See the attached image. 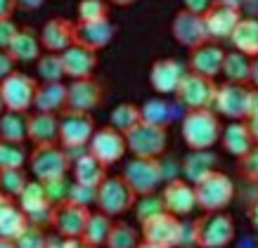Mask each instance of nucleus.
I'll use <instances>...</instances> for the list:
<instances>
[{
  "instance_id": "1",
  "label": "nucleus",
  "mask_w": 258,
  "mask_h": 248,
  "mask_svg": "<svg viewBox=\"0 0 258 248\" xmlns=\"http://www.w3.org/2000/svg\"><path fill=\"white\" fill-rule=\"evenodd\" d=\"M220 130H223V123L213 109L185 111V116L180 121V135L189 151L213 149L220 140Z\"/></svg>"
},
{
  "instance_id": "2",
  "label": "nucleus",
  "mask_w": 258,
  "mask_h": 248,
  "mask_svg": "<svg viewBox=\"0 0 258 248\" xmlns=\"http://www.w3.org/2000/svg\"><path fill=\"white\" fill-rule=\"evenodd\" d=\"M195 248H227L237 236V227L232 215L225 210L220 213H204L192 220Z\"/></svg>"
},
{
  "instance_id": "3",
  "label": "nucleus",
  "mask_w": 258,
  "mask_h": 248,
  "mask_svg": "<svg viewBox=\"0 0 258 248\" xmlns=\"http://www.w3.org/2000/svg\"><path fill=\"white\" fill-rule=\"evenodd\" d=\"M195 187V199L197 208H202L204 213H220L225 210L230 203L235 201L237 187L232 178L223 171L209 173L204 180H199Z\"/></svg>"
},
{
  "instance_id": "4",
  "label": "nucleus",
  "mask_w": 258,
  "mask_h": 248,
  "mask_svg": "<svg viewBox=\"0 0 258 248\" xmlns=\"http://www.w3.org/2000/svg\"><path fill=\"white\" fill-rule=\"evenodd\" d=\"M121 178L135 192V196L157 194L161 182H166L164 161L161 158H133L123 166Z\"/></svg>"
},
{
  "instance_id": "5",
  "label": "nucleus",
  "mask_w": 258,
  "mask_h": 248,
  "mask_svg": "<svg viewBox=\"0 0 258 248\" xmlns=\"http://www.w3.org/2000/svg\"><path fill=\"white\" fill-rule=\"evenodd\" d=\"M123 137L125 149L133 154V158H161L168 144V128H159V125L140 121Z\"/></svg>"
},
{
  "instance_id": "6",
  "label": "nucleus",
  "mask_w": 258,
  "mask_h": 248,
  "mask_svg": "<svg viewBox=\"0 0 258 248\" xmlns=\"http://www.w3.org/2000/svg\"><path fill=\"white\" fill-rule=\"evenodd\" d=\"M216 80L206 76H199V73H192L187 71L182 80L175 88V102L185 111H195V109H213V102H216Z\"/></svg>"
},
{
  "instance_id": "7",
  "label": "nucleus",
  "mask_w": 258,
  "mask_h": 248,
  "mask_svg": "<svg viewBox=\"0 0 258 248\" xmlns=\"http://www.w3.org/2000/svg\"><path fill=\"white\" fill-rule=\"evenodd\" d=\"M26 161H29V168H31L33 178L38 180V182L64 178L71 171V156L59 144H40V147H33V151L29 154Z\"/></svg>"
},
{
  "instance_id": "8",
  "label": "nucleus",
  "mask_w": 258,
  "mask_h": 248,
  "mask_svg": "<svg viewBox=\"0 0 258 248\" xmlns=\"http://www.w3.org/2000/svg\"><path fill=\"white\" fill-rule=\"evenodd\" d=\"M135 201H138V196L131 187L125 185V180L121 175H114V178H104L100 187H97V196H95V206L100 213L109 217H118L128 213V210H133Z\"/></svg>"
},
{
  "instance_id": "9",
  "label": "nucleus",
  "mask_w": 258,
  "mask_h": 248,
  "mask_svg": "<svg viewBox=\"0 0 258 248\" xmlns=\"http://www.w3.org/2000/svg\"><path fill=\"white\" fill-rule=\"evenodd\" d=\"M36 88H38V80L24 71H12L8 78H3L0 80V97L5 104V111L29 114V109H33Z\"/></svg>"
},
{
  "instance_id": "10",
  "label": "nucleus",
  "mask_w": 258,
  "mask_h": 248,
  "mask_svg": "<svg viewBox=\"0 0 258 248\" xmlns=\"http://www.w3.org/2000/svg\"><path fill=\"white\" fill-rule=\"evenodd\" d=\"M15 201H17V206L22 208L24 215H26L29 225H36V227H40V229L52 227L57 206L47 199L45 189H43V185H40L38 180H36V182H26L24 192L17 196Z\"/></svg>"
},
{
  "instance_id": "11",
  "label": "nucleus",
  "mask_w": 258,
  "mask_h": 248,
  "mask_svg": "<svg viewBox=\"0 0 258 248\" xmlns=\"http://www.w3.org/2000/svg\"><path fill=\"white\" fill-rule=\"evenodd\" d=\"M93 132H95L93 114L69 111V109H64L59 114V147H64L67 151L86 149L90 137H93Z\"/></svg>"
},
{
  "instance_id": "12",
  "label": "nucleus",
  "mask_w": 258,
  "mask_h": 248,
  "mask_svg": "<svg viewBox=\"0 0 258 248\" xmlns=\"http://www.w3.org/2000/svg\"><path fill=\"white\" fill-rule=\"evenodd\" d=\"M180 232H182V220L171 213H157L149 215L140 222V236L142 241L157 243L161 248H178L180 246Z\"/></svg>"
},
{
  "instance_id": "13",
  "label": "nucleus",
  "mask_w": 258,
  "mask_h": 248,
  "mask_svg": "<svg viewBox=\"0 0 258 248\" xmlns=\"http://www.w3.org/2000/svg\"><path fill=\"white\" fill-rule=\"evenodd\" d=\"M204 24L211 40H230L235 26L242 19V8L235 0H213V5L204 12Z\"/></svg>"
},
{
  "instance_id": "14",
  "label": "nucleus",
  "mask_w": 258,
  "mask_h": 248,
  "mask_svg": "<svg viewBox=\"0 0 258 248\" xmlns=\"http://www.w3.org/2000/svg\"><path fill=\"white\" fill-rule=\"evenodd\" d=\"M125 137L123 132H118L116 128L111 125H102V128H95L93 137L88 142V154L97 158V161L109 168L114 163H118L125 156Z\"/></svg>"
},
{
  "instance_id": "15",
  "label": "nucleus",
  "mask_w": 258,
  "mask_h": 248,
  "mask_svg": "<svg viewBox=\"0 0 258 248\" xmlns=\"http://www.w3.org/2000/svg\"><path fill=\"white\" fill-rule=\"evenodd\" d=\"M171 36L178 45L187 47V50H195L199 45L211 43L209 31H206V24H204V17L195 15V12H187V10L175 12V17L171 22Z\"/></svg>"
},
{
  "instance_id": "16",
  "label": "nucleus",
  "mask_w": 258,
  "mask_h": 248,
  "mask_svg": "<svg viewBox=\"0 0 258 248\" xmlns=\"http://www.w3.org/2000/svg\"><path fill=\"white\" fill-rule=\"evenodd\" d=\"M213 111L230 121H246L249 114V88L237 83H220L216 90Z\"/></svg>"
},
{
  "instance_id": "17",
  "label": "nucleus",
  "mask_w": 258,
  "mask_h": 248,
  "mask_svg": "<svg viewBox=\"0 0 258 248\" xmlns=\"http://www.w3.org/2000/svg\"><path fill=\"white\" fill-rule=\"evenodd\" d=\"M102 102H104V86L97 78H79L67 86V107L64 109H69V111L93 114Z\"/></svg>"
},
{
  "instance_id": "18",
  "label": "nucleus",
  "mask_w": 258,
  "mask_h": 248,
  "mask_svg": "<svg viewBox=\"0 0 258 248\" xmlns=\"http://www.w3.org/2000/svg\"><path fill=\"white\" fill-rule=\"evenodd\" d=\"M159 196H161V201H164V210L175 217H187V215H192L197 208L195 187L182 178L166 180V185Z\"/></svg>"
},
{
  "instance_id": "19",
  "label": "nucleus",
  "mask_w": 258,
  "mask_h": 248,
  "mask_svg": "<svg viewBox=\"0 0 258 248\" xmlns=\"http://www.w3.org/2000/svg\"><path fill=\"white\" fill-rule=\"evenodd\" d=\"M116 36V26L111 19L102 22H74V45L88 47L93 52H100L109 45Z\"/></svg>"
},
{
  "instance_id": "20",
  "label": "nucleus",
  "mask_w": 258,
  "mask_h": 248,
  "mask_svg": "<svg viewBox=\"0 0 258 248\" xmlns=\"http://www.w3.org/2000/svg\"><path fill=\"white\" fill-rule=\"evenodd\" d=\"M187 73V66L175 59V57H164L149 66V86L157 95H173L182 76Z\"/></svg>"
},
{
  "instance_id": "21",
  "label": "nucleus",
  "mask_w": 258,
  "mask_h": 248,
  "mask_svg": "<svg viewBox=\"0 0 258 248\" xmlns=\"http://www.w3.org/2000/svg\"><path fill=\"white\" fill-rule=\"evenodd\" d=\"M90 217V208L79 206V203L64 201L55 208V222L52 227L62 239H81V234L86 229V222Z\"/></svg>"
},
{
  "instance_id": "22",
  "label": "nucleus",
  "mask_w": 258,
  "mask_h": 248,
  "mask_svg": "<svg viewBox=\"0 0 258 248\" xmlns=\"http://www.w3.org/2000/svg\"><path fill=\"white\" fill-rule=\"evenodd\" d=\"M40 47L45 52H64L67 47L74 45V22L67 17H52L43 24L38 31Z\"/></svg>"
},
{
  "instance_id": "23",
  "label": "nucleus",
  "mask_w": 258,
  "mask_h": 248,
  "mask_svg": "<svg viewBox=\"0 0 258 248\" xmlns=\"http://www.w3.org/2000/svg\"><path fill=\"white\" fill-rule=\"evenodd\" d=\"M26 140L33 142V147L59 144V116L43 111L26 114Z\"/></svg>"
},
{
  "instance_id": "24",
  "label": "nucleus",
  "mask_w": 258,
  "mask_h": 248,
  "mask_svg": "<svg viewBox=\"0 0 258 248\" xmlns=\"http://www.w3.org/2000/svg\"><path fill=\"white\" fill-rule=\"evenodd\" d=\"M62 57V69L64 76L71 78V80H79V78H90L97 69V52L88 50V47L81 45H71L67 47L64 52H59Z\"/></svg>"
},
{
  "instance_id": "25",
  "label": "nucleus",
  "mask_w": 258,
  "mask_h": 248,
  "mask_svg": "<svg viewBox=\"0 0 258 248\" xmlns=\"http://www.w3.org/2000/svg\"><path fill=\"white\" fill-rule=\"evenodd\" d=\"M223 57H225V50L220 45H216V43L199 45V47H195V50H189L187 71L216 80V76H218L220 69H223Z\"/></svg>"
},
{
  "instance_id": "26",
  "label": "nucleus",
  "mask_w": 258,
  "mask_h": 248,
  "mask_svg": "<svg viewBox=\"0 0 258 248\" xmlns=\"http://www.w3.org/2000/svg\"><path fill=\"white\" fill-rule=\"evenodd\" d=\"M5 52L15 59V64H29L36 62L40 57V40H38V31L33 26H19L15 33L12 43L8 45Z\"/></svg>"
},
{
  "instance_id": "27",
  "label": "nucleus",
  "mask_w": 258,
  "mask_h": 248,
  "mask_svg": "<svg viewBox=\"0 0 258 248\" xmlns=\"http://www.w3.org/2000/svg\"><path fill=\"white\" fill-rule=\"evenodd\" d=\"M218 142H220V147L225 149V154L235 156V158H242L244 154H249L251 147L256 144L253 137H251L246 121H230V123L220 130Z\"/></svg>"
},
{
  "instance_id": "28",
  "label": "nucleus",
  "mask_w": 258,
  "mask_h": 248,
  "mask_svg": "<svg viewBox=\"0 0 258 248\" xmlns=\"http://www.w3.org/2000/svg\"><path fill=\"white\" fill-rule=\"evenodd\" d=\"M67 107V86L62 80L57 83H38L33 95V109L43 114H55L59 116Z\"/></svg>"
},
{
  "instance_id": "29",
  "label": "nucleus",
  "mask_w": 258,
  "mask_h": 248,
  "mask_svg": "<svg viewBox=\"0 0 258 248\" xmlns=\"http://www.w3.org/2000/svg\"><path fill=\"white\" fill-rule=\"evenodd\" d=\"M218 156L211 149L206 151H189L182 161H180V171H182V180H187L189 185H197L199 180H204L209 173L218 171Z\"/></svg>"
},
{
  "instance_id": "30",
  "label": "nucleus",
  "mask_w": 258,
  "mask_h": 248,
  "mask_svg": "<svg viewBox=\"0 0 258 248\" xmlns=\"http://www.w3.org/2000/svg\"><path fill=\"white\" fill-rule=\"evenodd\" d=\"M71 173H74V182H79L83 187H93V189H97L107 178V168L88 151L71 158Z\"/></svg>"
},
{
  "instance_id": "31",
  "label": "nucleus",
  "mask_w": 258,
  "mask_h": 248,
  "mask_svg": "<svg viewBox=\"0 0 258 248\" xmlns=\"http://www.w3.org/2000/svg\"><path fill=\"white\" fill-rule=\"evenodd\" d=\"M26 225H29V220L17 206L15 199L0 194V239L15 241Z\"/></svg>"
},
{
  "instance_id": "32",
  "label": "nucleus",
  "mask_w": 258,
  "mask_h": 248,
  "mask_svg": "<svg viewBox=\"0 0 258 248\" xmlns=\"http://www.w3.org/2000/svg\"><path fill=\"white\" fill-rule=\"evenodd\" d=\"M230 43L237 52L246 54L249 59L258 57V19L256 17H242L235 31L230 36Z\"/></svg>"
},
{
  "instance_id": "33",
  "label": "nucleus",
  "mask_w": 258,
  "mask_h": 248,
  "mask_svg": "<svg viewBox=\"0 0 258 248\" xmlns=\"http://www.w3.org/2000/svg\"><path fill=\"white\" fill-rule=\"evenodd\" d=\"M220 73L227 78V83H237V86H249V73H251V59L246 54L237 52H225L223 57V69Z\"/></svg>"
},
{
  "instance_id": "34",
  "label": "nucleus",
  "mask_w": 258,
  "mask_h": 248,
  "mask_svg": "<svg viewBox=\"0 0 258 248\" xmlns=\"http://www.w3.org/2000/svg\"><path fill=\"white\" fill-rule=\"evenodd\" d=\"M0 140L24 144L26 142V114L3 111L0 114Z\"/></svg>"
},
{
  "instance_id": "35",
  "label": "nucleus",
  "mask_w": 258,
  "mask_h": 248,
  "mask_svg": "<svg viewBox=\"0 0 258 248\" xmlns=\"http://www.w3.org/2000/svg\"><path fill=\"white\" fill-rule=\"evenodd\" d=\"M140 116L149 125L168 128L173 121V104H168L164 97H152L140 107Z\"/></svg>"
},
{
  "instance_id": "36",
  "label": "nucleus",
  "mask_w": 258,
  "mask_h": 248,
  "mask_svg": "<svg viewBox=\"0 0 258 248\" xmlns=\"http://www.w3.org/2000/svg\"><path fill=\"white\" fill-rule=\"evenodd\" d=\"M111 222H114V217L104 215L100 210H97V213H90V217H88V222H86V229L81 234V239L95 248H102L104 241H107V234H109V229H111Z\"/></svg>"
},
{
  "instance_id": "37",
  "label": "nucleus",
  "mask_w": 258,
  "mask_h": 248,
  "mask_svg": "<svg viewBox=\"0 0 258 248\" xmlns=\"http://www.w3.org/2000/svg\"><path fill=\"white\" fill-rule=\"evenodd\" d=\"M138 243H140V232L133 225H128L123 220L111 222V229L107 234L104 246L107 248H135Z\"/></svg>"
},
{
  "instance_id": "38",
  "label": "nucleus",
  "mask_w": 258,
  "mask_h": 248,
  "mask_svg": "<svg viewBox=\"0 0 258 248\" xmlns=\"http://www.w3.org/2000/svg\"><path fill=\"white\" fill-rule=\"evenodd\" d=\"M140 121H142L140 107L133 104V102H121V104H116V107L111 109V114H109V125L116 128L118 132H123V135L131 128H135Z\"/></svg>"
},
{
  "instance_id": "39",
  "label": "nucleus",
  "mask_w": 258,
  "mask_h": 248,
  "mask_svg": "<svg viewBox=\"0 0 258 248\" xmlns=\"http://www.w3.org/2000/svg\"><path fill=\"white\" fill-rule=\"evenodd\" d=\"M36 71L38 78L43 83H57L64 78V69H62V57L57 52H45L36 59Z\"/></svg>"
},
{
  "instance_id": "40",
  "label": "nucleus",
  "mask_w": 258,
  "mask_h": 248,
  "mask_svg": "<svg viewBox=\"0 0 258 248\" xmlns=\"http://www.w3.org/2000/svg\"><path fill=\"white\" fill-rule=\"evenodd\" d=\"M26 182H29V178H26L24 168H3L0 171V194L17 199L24 192Z\"/></svg>"
},
{
  "instance_id": "41",
  "label": "nucleus",
  "mask_w": 258,
  "mask_h": 248,
  "mask_svg": "<svg viewBox=\"0 0 258 248\" xmlns=\"http://www.w3.org/2000/svg\"><path fill=\"white\" fill-rule=\"evenodd\" d=\"M79 22H102L109 19V3L107 0H79Z\"/></svg>"
},
{
  "instance_id": "42",
  "label": "nucleus",
  "mask_w": 258,
  "mask_h": 248,
  "mask_svg": "<svg viewBox=\"0 0 258 248\" xmlns=\"http://www.w3.org/2000/svg\"><path fill=\"white\" fill-rule=\"evenodd\" d=\"M29 154L24 144H12V142H3L0 140V171L3 168H24Z\"/></svg>"
},
{
  "instance_id": "43",
  "label": "nucleus",
  "mask_w": 258,
  "mask_h": 248,
  "mask_svg": "<svg viewBox=\"0 0 258 248\" xmlns=\"http://www.w3.org/2000/svg\"><path fill=\"white\" fill-rule=\"evenodd\" d=\"M50 236H45V229H40L36 225H26L22 229V234L15 239L17 248H47Z\"/></svg>"
},
{
  "instance_id": "44",
  "label": "nucleus",
  "mask_w": 258,
  "mask_h": 248,
  "mask_svg": "<svg viewBox=\"0 0 258 248\" xmlns=\"http://www.w3.org/2000/svg\"><path fill=\"white\" fill-rule=\"evenodd\" d=\"M135 217H138V222L142 220H147L149 215H157L164 210V201H161V196L159 194H147V196H138V201H135Z\"/></svg>"
},
{
  "instance_id": "45",
  "label": "nucleus",
  "mask_w": 258,
  "mask_h": 248,
  "mask_svg": "<svg viewBox=\"0 0 258 248\" xmlns=\"http://www.w3.org/2000/svg\"><path fill=\"white\" fill-rule=\"evenodd\" d=\"M40 185H43V189H45L47 199L55 203V206H59V203L67 201L69 187H71V182L67 180V175H64V178H55V180H45V182H40Z\"/></svg>"
},
{
  "instance_id": "46",
  "label": "nucleus",
  "mask_w": 258,
  "mask_h": 248,
  "mask_svg": "<svg viewBox=\"0 0 258 248\" xmlns=\"http://www.w3.org/2000/svg\"><path fill=\"white\" fill-rule=\"evenodd\" d=\"M237 161H239V175L251 185H258V144H253L249 154H244Z\"/></svg>"
},
{
  "instance_id": "47",
  "label": "nucleus",
  "mask_w": 258,
  "mask_h": 248,
  "mask_svg": "<svg viewBox=\"0 0 258 248\" xmlns=\"http://www.w3.org/2000/svg\"><path fill=\"white\" fill-rule=\"evenodd\" d=\"M95 196H97V189H93V187H83V185H79V182H71L67 201L79 203V206H86L88 208L90 203H95Z\"/></svg>"
},
{
  "instance_id": "48",
  "label": "nucleus",
  "mask_w": 258,
  "mask_h": 248,
  "mask_svg": "<svg viewBox=\"0 0 258 248\" xmlns=\"http://www.w3.org/2000/svg\"><path fill=\"white\" fill-rule=\"evenodd\" d=\"M17 26L12 19H0V50H8V45L12 43V38H15L17 33Z\"/></svg>"
},
{
  "instance_id": "49",
  "label": "nucleus",
  "mask_w": 258,
  "mask_h": 248,
  "mask_svg": "<svg viewBox=\"0 0 258 248\" xmlns=\"http://www.w3.org/2000/svg\"><path fill=\"white\" fill-rule=\"evenodd\" d=\"M15 66H17L15 59H12L5 50H0V80H3V78H8L12 71H17Z\"/></svg>"
},
{
  "instance_id": "50",
  "label": "nucleus",
  "mask_w": 258,
  "mask_h": 248,
  "mask_svg": "<svg viewBox=\"0 0 258 248\" xmlns=\"http://www.w3.org/2000/svg\"><path fill=\"white\" fill-rule=\"evenodd\" d=\"M182 3H185V8L182 10L195 12V15H204V12L213 5V0H182Z\"/></svg>"
},
{
  "instance_id": "51",
  "label": "nucleus",
  "mask_w": 258,
  "mask_h": 248,
  "mask_svg": "<svg viewBox=\"0 0 258 248\" xmlns=\"http://www.w3.org/2000/svg\"><path fill=\"white\" fill-rule=\"evenodd\" d=\"M15 3L17 10H22V12H33V10H40L45 5V0H12Z\"/></svg>"
},
{
  "instance_id": "52",
  "label": "nucleus",
  "mask_w": 258,
  "mask_h": 248,
  "mask_svg": "<svg viewBox=\"0 0 258 248\" xmlns=\"http://www.w3.org/2000/svg\"><path fill=\"white\" fill-rule=\"evenodd\" d=\"M258 116V88H249V114L246 118Z\"/></svg>"
},
{
  "instance_id": "53",
  "label": "nucleus",
  "mask_w": 258,
  "mask_h": 248,
  "mask_svg": "<svg viewBox=\"0 0 258 248\" xmlns=\"http://www.w3.org/2000/svg\"><path fill=\"white\" fill-rule=\"evenodd\" d=\"M17 12L12 0H0V19H12V15Z\"/></svg>"
},
{
  "instance_id": "54",
  "label": "nucleus",
  "mask_w": 258,
  "mask_h": 248,
  "mask_svg": "<svg viewBox=\"0 0 258 248\" xmlns=\"http://www.w3.org/2000/svg\"><path fill=\"white\" fill-rule=\"evenodd\" d=\"M59 248H95V246L86 243L83 239H62L59 241Z\"/></svg>"
},
{
  "instance_id": "55",
  "label": "nucleus",
  "mask_w": 258,
  "mask_h": 248,
  "mask_svg": "<svg viewBox=\"0 0 258 248\" xmlns=\"http://www.w3.org/2000/svg\"><path fill=\"white\" fill-rule=\"evenodd\" d=\"M246 217H249V225L258 232V201H253L249 208H246Z\"/></svg>"
},
{
  "instance_id": "56",
  "label": "nucleus",
  "mask_w": 258,
  "mask_h": 248,
  "mask_svg": "<svg viewBox=\"0 0 258 248\" xmlns=\"http://www.w3.org/2000/svg\"><path fill=\"white\" fill-rule=\"evenodd\" d=\"M249 86L258 88V57L251 59V73H249Z\"/></svg>"
},
{
  "instance_id": "57",
  "label": "nucleus",
  "mask_w": 258,
  "mask_h": 248,
  "mask_svg": "<svg viewBox=\"0 0 258 248\" xmlns=\"http://www.w3.org/2000/svg\"><path fill=\"white\" fill-rule=\"evenodd\" d=\"M246 125H249V132H251V137H253V142L258 144V116L246 118Z\"/></svg>"
},
{
  "instance_id": "58",
  "label": "nucleus",
  "mask_w": 258,
  "mask_h": 248,
  "mask_svg": "<svg viewBox=\"0 0 258 248\" xmlns=\"http://www.w3.org/2000/svg\"><path fill=\"white\" fill-rule=\"evenodd\" d=\"M107 3H109V5H116V8H131L138 0H107Z\"/></svg>"
},
{
  "instance_id": "59",
  "label": "nucleus",
  "mask_w": 258,
  "mask_h": 248,
  "mask_svg": "<svg viewBox=\"0 0 258 248\" xmlns=\"http://www.w3.org/2000/svg\"><path fill=\"white\" fill-rule=\"evenodd\" d=\"M135 248H161V246H157V243H149V241H142V239H140V243H138Z\"/></svg>"
},
{
  "instance_id": "60",
  "label": "nucleus",
  "mask_w": 258,
  "mask_h": 248,
  "mask_svg": "<svg viewBox=\"0 0 258 248\" xmlns=\"http://www.w3.org/2000/svg\"><path fill=\"white\" fill-rule=\"evenodd\" d=\"M0 248H17V246H15V241H10V239H0Z\"/></svg>"
},
{
  "instance_id": "61",
  "label": "nucleus",
  "mask_w": 258,
  "mask_h": 248,
  "mask_svg": "<svg viewBox=\"0 0 258 248\" xmlns=\"http://www.w3.org/2000/svg\"><path fill=\"white\" fill-rule=\"evenodd\" d=\"M47 248H59V241H55V239H50V241H47Z\"/></svg>"
},
{
  "instance_id": "62",
  "label": "nucleus",
  "mask_w": 258,
  "mask_h": 248,
  "mask_svg": "<svg viewBox=\"0 0 258 248\" xmlns=\"http://www.w3.org/2000/svg\"><path fill=\"white\" fill-rule=\"evenodd\" d=\"M5 111V104H3V97H0V114Z\"/></svg>"
}]
</instances>
